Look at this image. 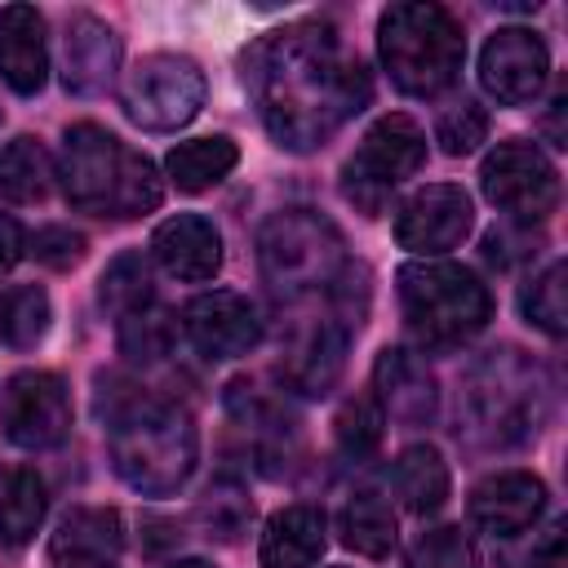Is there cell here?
I'll return each instance as SVG.
<instances>
[{
    "label": "cell",
    "mask_w": 568,
    "mask_h": 568,
    "mask_svg": "<svg viewBox=\"0 0 568 568\" xmlns=\"http://www.w3.org/2000/svg\"><path fill=\"white\" fill-rule=\"evenodd\" d=\"M328 546V519L320 506H284L266 519L257 559L262 568H311Z\"/></svg>",
    "instance_id": "20"
},
{
    "label": "cell",
    "mask_w": 568,
    "mask_h": 568,
    "mask_svg": "<svg viewBox=\"0 0 568 568\" xmlns=\"http://www.w3.org/2000/svg\"><path fill=\"white\" fill-rule=\"evenodd\" d=\"M382 430H386V417H382L373 395H355V399L342 404V413H337V448L346 457H355V462L368 457L382 444Z\"/></svg>",
    "instance_id": "32"
},
{
    "label": "cell",
    "mask_w": 568,
    "mask_h": 568,
    "mask_svg": "<svg viewBox=\"0 0 568 568\" xmlns=\"http://www.w3.org/2000/svg\"><path fill=\"white\" fill-rule=\"evenodd\" d=\"M49 320H53V306L40 284H13L0 293V337L13 351H31L49 333Z\"/></svg>",
    "instance_id": "29"
},
{
    "label": "cell",
    "mask_w": 568,
    "mask_h": 568,
    "mask_svg": "<svg viewBox=\"0 0 568 568\" xmlns=\"http://www.w3.org/2000/svg\"><path fill=\"white\" fill-rule=\"evenodd\" d=\"M479 186L488 195L493 209H501L510 222H546L559 204V173L555 164L524 138H510V142H497L488 155H484V169H479Z\"/></svg>",
    "instance_id": "10"
},
{
    "label": "cell",
    "mask_w": 568,
    "mask_h": 568,
    "mask_svg": "<svg viewBox=\"0 0 568 568\" xmlns=\"http://www.w3.org/2000/svg\"><path fill=\"white\" fill-rule=\"evenodd\" d=\"M484 138H488V111L475 98H462V102L444 106L439 120H435V142L448 155H470Z\"/></svg>",
    "instance_id": "34"
},
{
    "label": "cell",
    "mask_w": 568,
    "mask_h": 568,
    "mask_svg": "<svg viewBox=\"0 0 568 568\" xmlns=\"http://www.w3.org/2000/svg\"><path fill=\"white\" fill-rule=\"evenodd\" d=\"M151 257L173 275V280H186V284H204L222 271V235L209 217L200 213H178V217H164L151 235Z\"/></svg>",
    "instance_id": "18"
},
{
    "label": "cell",
    "mask_w": 568,
    "mask_h": 568,
    "mask_svg": "<svg viewBox=\"0 0 568 568\" xmlns=\"http://www.w3.org/2000/svg\"><path fill=\"white\" fill-rule=\"evenodd\" d=\"M244 84L284 151L324 146L373 98L364 62L342 44L333 22H288L253 40Z\"/></svg>",
    "instance_id": "1"
},
{
    "label": "cell",
    "mask_w": 568,
    "mask_h": 568,
    "mask_svg": "<svg viewBox=\"0 0 568 568\" xmlns=\"http://www.w3.org/2000/svg\"><path fill=\"white\" fill-rule=\"evenodd\" d=\"M53 186V160L40 138H13L0 146V200L9 204H40Z\"/></svg>",
    "instance_id": "27"
},
{
    "label": "cell",
    "mask_w": 568,
    "mask_h": 568,
    "mask_svg": "<svg viewBox=\"0 0 568 568\" xmlns=\"http://www.w3.org/2000/svg\"><path fill=\"white\" fill-rule=\"evenodd\" d=\"M546 510V484L532 470H497L475 484L470 519L493 537H519Z\"/></svg>",
    "instance_id": "17"
},
{
    "label": "cell",
    "mask_w": 568,
    "mask_h": 568,
    "mask_svg": "<svg viewBox=\"0 0 568 568\" xmlns=\"http://www.w3.org/2000/svg\"><path fill=\"white\" fill-rule=\"evenodd\" d=\"M27 253L53 271H71L84 262V235L67 231V226H44L36 235H27Z\"/></svg>",
    "instance_id": "35"
},
{
    "label": "cell",
    "mask_w": 568,
    "mask_h": 568,
    "mask_svg": "<svg viewBox=\"0 0 568 568\" xmlns=\"http://www.w3.org/2000/svg\"><path fill=\"white\" fill-rule=\"evenodd\" d=\"M470 226H475V204L457 182H430L413 191L395 213V240L417 257L457 248L470 235Z\"/></svg>",
    "instance_id": "13"
},
{
    "label": "cell",
    "mask_w": 568,
    "mask_h": 568,
    "mask_svg": "<svg viewBox=\"0 0 568 568\" xmlns=\"http://www.w3.org/2000/svg\"><path fill=\"white\" fill-rule=\"evenodd\" d=\"M186 337L204 359H240L262 342V315L244 293L213 288L186 302Z\"/></svg>",
    "instance_id": "15"
},
{
    "label": "cell",
    "mask_w": 568,
    "mask_h": 568,
    "mask_svg": "<svg viewBox=\"0 0 568 568\" xmlns=\"http://www.w3.org/2000/svg\"><path fill=\"white\" fill-rule=\"evenodd\" d=\"M550 53L532 27H497L479 53V84L501 106H524L546 89Z\"/></svg>",
    "instance_id": "14"
},
{
    "label": "cell",
    "mask_w": 568,
    "mask_h": 568,
    "mask_svg": "<svg viewBox=\"0 0 568 568\" xmlns=\"http://www.w3.org/2000/svg\"><path fill=\"white\" fill-rule=\"evenodd\" d=\"M22 253H27V235H22V226H18L9 213H0V275L13 271Z\"/></svg>",
    "instance_id": "37"
},
{
    "label": "cell",
    "mask_w": 568,
    "mask_h": 568,
    "mask_svg": "<svg viewBox=\"0 0 568 568\" xmlns=\"http://www.w3.org/2000/svg\"><path fill=\"white\" fill-rule=\"evenodd\" d=\"M120 351L133 359V364H155L173 351V315L160 311L155 302L129 320H120Z\"/></svg>",
    "instance_id": "31"
},
{
    "label": "cell",
    "mask_w": 568,
    "mask_h": 568,
    "mask_svg": "<svg viewBox=\"0 0 568 568\" xmlns=\"http://www.w3.org/2000/svg\"><path fill=\"white\" fill-rule=\"evenodd\" d=\"M120 106L151 133L191 124L204 106V71L186 53H146L120 80Z\"/></svg>",
    "instance_id": "8"
},
{
    "label": "cell",
    "mask_w": 568,
    "mask_h": 568,
    "mask_svg": "<svg viewBox=\"0 0 568 568\" xmlns=\"http://www.w3.org/2000/svg\"><path fill=\"white\" fill-rule=\"evenodd\" d=\"M58 178H62L71 209L93 213V217L124 222V217H142V213L160 209V200H164L155 164L102 124L67 129Z\"/></svg>",
    "instance_id": "3"
},
{
    "label": "cell",
    "mask_w": 568,
    "mask_h": 568,
    "mask_svg": "<svg viewBox=\"0 0 568 568\" xmlns=\"http://www.w3.org/2000/svg\"><path fill=\"white\" fill-rule=\"evenodd\" d=\"M337 532L364 559H386L390 546H395V537H399L390 501L382 493H373V488H359V493L346 497V506L337 515Z\"/></svg>",
    "instance_id": "26"
},
{
    "label": "cell",
    "mask_w": 568,
    "mask_h": 568,
    "mask_svg": "<svg viewBox=\"0 0 568 568\" xmlns=\"http://www.w3.org/2000/svg\"><path fill=\"white\" fill-rule=\"evenodd\" d=\"M257 262H262L266 288L280 302H297L311 293L333 297L359 275L342 248L337 226L311 209L275 213L257 235Z\"/></svg>",
    "instance_id": "5"
},
{
    "label": "cell",
    "mask_w": 568,
    "mask_h": 568,
    "mask_svg": "<svg viewBox=\"0 0 568 568\" xmlns=\"http://www.w3.org/2000/svg\"><path fill=\"white\" fill-rule=\"evenodd\" d=\"M235 164H240V146H235L226 133L178 142V146L164 155V173H169V182H173L178 191H186V195H200V191L217 186Z\"/></svg>",
    "instance_id": "24"
},
{
    "label": "cell",
    "mask_w": 568,
    "mask_h": 568,
    "mask_svg": "<svg viewBox=\"0 0 568 568\" xmlns=\"http://www.w3.org/2000/svg\"><path fill=\"white\" fill-rule=\"evenodd\" d=\"M164 568H213L209 559H173V564H164Z\"/></svg>",
    "instance_id": "38"
},
{
    "label": "cell",
    "mask_w": 568,
    "mask_h": 568,
    "mask_svg": "<svg viewBox=\"0 0 568 568\" xmlns=\"http://www.w3.org/2000/svg\"><path fill=\"white\" fill-rule=\"evenodd\" d=\"M49 510L44 479L31 466H4L0 470V546H27Z\"/></svg>",
    "instance_id": "25"
},
{
    "label": "cell",
    "mask_w": 568,
    "mask_h": 568,
    "mask_svg": "<svg viewBox=\"0 0 568 568\" xmlns=\"http://www.w3.org/2000/svg\"><path fill=\"white\" fill-rule=\"evenodd\" d=\"M62 568H115V559H89V564H62Z\"/></svg>",
    "instance_id": "39"
},
{
    "label": "cell",
    "mask_w": 568,
    "mask_h": 568,
    "mask_svg": "<svg viewBox=\"0 0 568 568\" xmlns=\"http://www.w3.org/2000/svg\"><path fill=\"white\" fill-rule=\"evenodd\" d=\"M404 568H479V555H475V541L462 528L444 524V528H430L413 541Z\"/></svg>",
    "instance_id": "33"
},
{
    "label": "cell",
    "mask_w": 568,
    "mask_h": 568,
    "mask_svg": "<svg viewBox=\"0 0 568 568\" xmlns=\"http://www.w3.org/2000/svg\"><path fill=\"white\" fill-rule=\"evenodd\" d=\"M106 448H111L115 475L133 493L164 497L191 479L195 457H200V430L182 404L129 390L111 399Z\"/></svg>",
    "instance_id": "2"
},
{
    "label": "cell",
    "mask_w": 568,
    "mask_h": 568,
    "mask_svg": "<svg viewBox=\"0 0 568 568\" xmlns=\"http://www.w3.org/2000/svg\"><path fill=\"white\" fill-rule=\"evenodd\" d=\"M373 399H377L386 422H395V426H426L435 417L439 390H435L430 368L413 351L386 346L377 355V364H373Z\"/></svg>",
    "instance_id": "16"
},
{
    "label": "cell",
    "mask_w": 568,
    "mask_h": 568,
    "mask_svg": "<svg viewBox=\"0 0 568 568\" xmlns=\"http://www.w3.org/2000/svg\"><path fill=\"white\" fill-rule=\"evenodd\" d=\"M532 568H568V532L564 524H555L537 546H532Z\"/></svg>",
    "instance_id": "36"
},
{
    "label": "cell",
    "mask_w": 568,
    "mask_h": 568,
    "mask_svg": "<svg viewBox=\"0 0 568 568\" xmlns=\"http://www.w3.org/2000/svg\"><path fill=\"white\" fill-rule=\"evenodd\" d=\"M426 164V133L413 115H382L364 138H359V151L346 160L342 169V195L364 209L368 217H377L390 200V191L413 178L417 169Z\"/></svg>",
    "instance_id": "7"
},
{
    "label": "cell",
    "mask_w": 568,
    "mask_h": 568,
    "mask_svg": "<svg viewBox=\"0 0 568 568\" xmlns=\"http://www.w3.org/2000/svg\"><path fill=\"white\" fill-rule=\"evenodd\" d=\"M98 302L120 320L146 311L155 302V284H151V262L142 253H120L106 271H102V284H98Z\"/></svg>",
    "instance_id": "28"
},
{
    "label": "cell",
    "mask_w": 568,
    "mask_h": 568,
    "mask_svg": "<svg viewBox=\"0 0 568 568\" xmlns=\"http://www.w3.org/2000/svg\"><path fill=\"white\" fill-rule=\"evenodd\" d=\"M519 311L528 324H537L546 337L568 333V302H564V262H550L541 275H532L519 293Z\"/></svg>",
    "instance_id": "30"
},
{
    "label": "cell",
    "mask_w": 568,
    "mask_h": 568,
    "mask_svg": "<svg viewBox=\"0 0 568 568\" xmlns=\"http://www.w3.org/2000/svg\"><path fill=\"white\" fill-rule=\"evenodd\" d=\"M377 53L390 84L408 98H435L457 84L466 62V31L444 4L408 0L377 18Z\"/></svg>",
    "instance_id": "4"
},
{
    "label": "cell",
    "mask_w": 568,
    "mask_h": 568,
    "mask_svg": "<svg viewBox=\"0 0 568 568\" xmlns=\"http://www.w3.org/2000/svg\"><path fill=\"white\" fill-rule=\"evenodd\" d=\"M0 80L31 98L49 80V40H44V18L31 4H9L0 9Z\"/></svg>",
    "instance_id": "19"
},
{
    "label": "cell",
    "mask_w": 568,
    "mask_h": 568,
    "mask_svg": "<svg viewBox=\"0 0 568 568\" xmlns=\"http://www.w3.org/2000/svg\"><path fill=\"white\" fill-rule=\"evenodd\" d=\"M390 488L413 515H435L448 501V466L435 444H408L390 462Z\"/></svg>",
    "instance_id": "23"
},
{
    "label": "cell",
    "mask_w": 568,
    "mask_h": 568,
    "mask_svg": "<svg viewBox=\"0 0 568 568\" xmlns=\"http://www.w3.org/2000/svg\"><path fill=\"white\" fill-rule=\"evenodd\" d=\"M0 430L18 448H58L71 435V395L58 373L22 368L0 390Z\"/></svg>",
    "instance_id": "12"
},
{
    "label": "cell",
    "mask_w": 568,
    "mask_h": 568,
    "mask_svg": "<svg viewBox=\"0 0 568 568\" xmlns=\"http://www.w3.org/2000/svg\"><path fill=\"white\" fill-rule=\"evenodd\" d=\"M120 62V36L93 18V13H75L67 22L62 36V67H67V89L71 93H98Z\"/></svg>",
    "instance_id": "21"
},
{
    "label": "cell",
    "mask_w": 568,
    "mask_h": 568,
    "mask_svg": "<svg viewBox=\"0 0 568 568\" xmlns=\"http://www.w3.org/2000/svg\"><path fill=\"white\" fill-rule=\"evenodd\" d=\"M359 328V311H355V284L342 288L324 315L306 320L293 328L288 337V351H284V382L302 395H324L333 390V382L342 377V364H346V346H351V333Z\"/></svg>",
    "instance_id": "11"
},
{
    "label": "cell",
    "mask_w": 568,
    "mask_h": 568,
    "mask_svg": "<svg viewBox=\"0 0 568 568\" xmlns=\"http://www.w3.org/2000/svg\"><path fill=\"white\" fill-rule=\"evenodd\" d=\"M395 280L404 320L426 346H462L493 320V293L470 266L417 257L404 262Z\"/></svg>",
    "instance_id": "6"
},
{
    "label": "cell",
    "mask_w": 568,
    "mask_h": 568,
    "mask_svg": "<svg viewBox=\"0 0 568 568\" xmlns=\"http://www.w3.org/2000/svg\"><path fill=\"white\" fill-rule=\"evenodd\" d=\"M541 377L528 359H519V351H493V359H484L470 377V413L475 422L497 439V444H515L528 439L541 422Z\"/></svg>",
    "instance_id": "9"
},
{
    "label": "cell",
    "mask_w": 568,
    "mask_h": 568,
    "mask_svg": "<svg viewBox=\"0 0 568 568\" xmlns=\"http://www.w3.org/2000/svg\"><path fill=\"white\" fill-rule=\"evenodd\" d=\"M120 550H124V519L111 506H75L49 541L53 568L89 564V559H120Z\"/></svg>",
    "instance_id": "22"
}]
</instances>
